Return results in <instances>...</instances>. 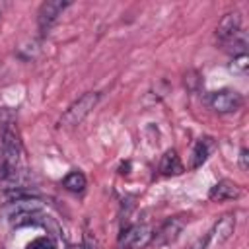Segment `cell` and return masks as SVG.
I'll return each instance as SVG.
<instances>
[{
    "instance_id": "17",
    "label": "cell",
    "mask_w": 249,
    "mask_h": 249,
    "mask_svg": "<svg viewBox=\"0 0 249 249\" xmlns=\"http://www.w3.org/2000/svg\"><path fill=\"white\" fill-rule=\"evenodd\" d=\"M208 243H210V237H208V233H204V235H202V237H198V239H196L189 249H206V245H208Z\"/></svg>"
},
{
    "instance_id": "12",
    "label": "cell",
    "mask_w": 249,
    "mask_h": 249,
    "mask_svg": "<svg viewBox=\"0 0 249 249\" xmlns=\"http://www.w3.org/2000/svg\"><path fill=\"white\" fill-rule=\"evenodd\" d=\"M64 189L70 191V193H82L86 189V175L82 171H70L64 181H62Z\"/></svg>"
},
{
    "instance_id": "5",
    "label": "cell",
    "mask_w": 249,
    "mask_h": 249,
    "mask_svg": "<svg viewBox=\"0 0 249 249\" xmlns=\"http://www.w3.org/2000/svg\"><path fill=\"white\" fill-rule=\"evenodd\" d=\"M208 103L218 113H233L243 105V97L235 89H220V91L210 93Z\"/></svg>"
},
{
    "instance_id": "13",
    "label": "cell",
    "mask_w": 249,
    "mask_h": 249,
    "mask_svg": "<svg viewBox=\"0 0 249 249\" xmlns=\"http://www.w3.org/2000/svg\"><path fill=\"white\" fill-rule=\"evenodd\" d=\"M247 54H239V56H233V64H231V70L233 72H245L249 62H247Z\"/></svg>"
},
{
    "instance_id": "10",
    "label": "cell",
    "mask_w": 249,
    "mask_h": 249,
    "mask_svg": "<svg viewBox=\"0 0 249 249\" xmlns=\"http://www.w3.org/2000/svg\"><path fill=\"white\" fill-rule=\"evenodd\" d=\"M160 173L165 175V177L183 173V163H181V160H179L175 150H167L161 156V160H160Z\"/></svg>"
},
{
    "instance_id": "2",
    "label": "cell",
    "mask_w": 249,
    "mask_h": 249,
    "mask_svg": "<svg viewBox=\"0 0 249 249\" xmlns=\"http://www.w3.org/2000/svg\"><path fill=\"white\" fill-rule=\"evenodd\" d=\"M97 101H99V93L97 91H86L82 97H78L64 111V115L60 117V124L62 126H76V124H80L91 113V109L97 105Z\"/></svg>"
},
{
    "instance_id": "11",
    "label": "cell",
    "mask_w": 249,
    "mask_h": 249,
    "mask_svg": "<svg viewBox=\"0 0 249 249\" xmlns=\"http://www.w3.org/2000/svg\"><path fill=\"white\" fill-rule=\"evenodd\" d=\"M212 148H214L212 138H200V140L195 144V150H193V161H191V165H193V167H200V165L208 160V156H210Z\"/></svg>"
},
{
    "instance_id": "6",
    "label": "cell",
    "mask_w": 249,
    "mask_h": 249,
    "mask_svg": "<svg viewBox=\"0 0 249 249\" xmlns=\"http://www.w3.org/2000/svg\"><path fill=\"white\" fill-rule=\"evenodd\" d=\"M183 220L181 218H167L161 226H160V230L152 235V241H150V245H156V247H163V245H169V243H173L177 237H179V233H181V230H183Z\"/></svg>"
},
{
    "instance_id": "16",
    "label": "cell",
    "mask_w": 249,
    "mask_h": 249,
    "mask_svg": "<svg viewBox=\"0 0 249 249\" xmlns=\"http://www.w3.org/2000/svg\"><path fill=\"white\" fill-rule=\"evenodd\" d=\"M239 167L243 171L249 169V150L247 148H241V152H239Z\"/></svg>"
},
{
    "instance_id": "4",
    "label": "cell",
    "mask_w": 249,
    "mask_h": 249,
    "mask_svg": "<svg viewBox=\"0 0 249 249\" xmlns=\"http://www.w3.org/2000/svg\"><path fill=\"white\" fill-rule=\"evenodd\" d=\"M70 6L68 0H47L41 4L39 14H37V23H39V31L47 33L58 19V16Z\"/></svg>"
},
{
    "instance_id": "3",
    "label": "cell",
    "mask_w": 249,
    "mask_h": 249,
    "mask_svg": "<svg viewBox=\"0 0 249 249\" xmlns=\"http://www.w3.org/2000/svg\"><path fill=\"white\" fill-rule=\"evenodd\" d=\"M152 228L146 224H136L130 226L128 230H124L117 241V249H142L146 245H150L152 241Z\"/></svg>"
},
{
    "instance_id": "1",
    "label": "cell",
    "mask_w": 249,
    "mask_h": 249,
    "mask_svg": "<svg viewBox=\"0 0 249 249\" xmlns=\"http://www.w3.org/2000/svg\"><path fill=\"white\" fill-rule=\"evenodd\" d=\"M0 183L6 189H16L19 181V158H21V138L16 123V115L8 109H0Z\"/></svg>"
},
{
    "instance_id": "14",
    "label": "cell",
    "mask_w": 249,
    "mask_h": 249,
    "mask_svg": "<svg viewBox=\"0 0 249 249\" xmlns=\"http://www.w3.org/2000/svg\"><path fill=\"white\" fill-rule=\"evenodd\" d=\"M27 249H54V247L49 237H37L27 245Z\"/></svg>"
},
{
    "instance_id": "7",
    "label": "cell",
    "mask_w": 249,
    "mask_h": 249,
    "mask_svg": "<svg viewBox=\"0 0 249 249\" xmlns=\"http://www.w3.org/2000/svg\"><path fill=\"white\" fill-rule=\"evenodd\" d=\"M239 31H241V16L237 12H230L220 19V23L216 27V39L220 43L228 45Z\"/></svg>"
},
{
    "instance_id": "8",
    "label": "cell",
    "mask_w": 249,
    "mask_h": 249,
    "mask_svg": "<svg viewBox=\"0 0 249 249\" xmlns=\"http://www.w3.org/2000/svg\"><path fill=\"white\" fill-rule=\"evenodd\" d=\"M233 230H235V216H233V214H226V216H222V218L212 226V230L208 231V237H210V241H214L216 245H222L224 241H228V239L231 237Z\"/></svg>"
},
{
    "instance_id": "9",
    "label": "cell",
    "mask_w": 249,
    "mask_h": 249,
    "mask_svg": "<svg viewBox=\"0 0 249 249\" xmlns=\"http://www.w3.org/2000/svg\"><path fill=\"white\" fill-rule=\"evenodd\" d=\"M239 195H241V189H239L233 181L222 179V181H218V183L210 189L208 198H210L212 202H224V200H233V198H237Z\"/></svg>"
},
{
    "instance_id": "15",
    "label": "cell",
    "mask_w": 249,
    "mask_h": 249,
    "mask_svg": "<svg viewBox=\"0 0 249 249\" xmlns=\"http://www.w3.org/2000/svg\"><path fill=\"white\" fill-rule=\"evenodd\" d=\"M95 247H97V243H95L93 233H91L89 230H86V231H84V243H82V249H95Z\"/></svg>"
},
{
    "instance_id": "18",
    "label": "cell",
    "mask_w": 249,
    "mask_h": 249,
    "mask_svg": "<svg viewBox=\"0 0 249 249\" xmlns=\"http://www.w3.org/2000/svg\"><path fill=\"white\" fill-rule=\"evenodd\" d=\"M187 82H189V88H191V89H196V84L200 82V80H198V74H196V72H189V74L185 76V84H187Z\"/></svg>"
}]
</instances>
